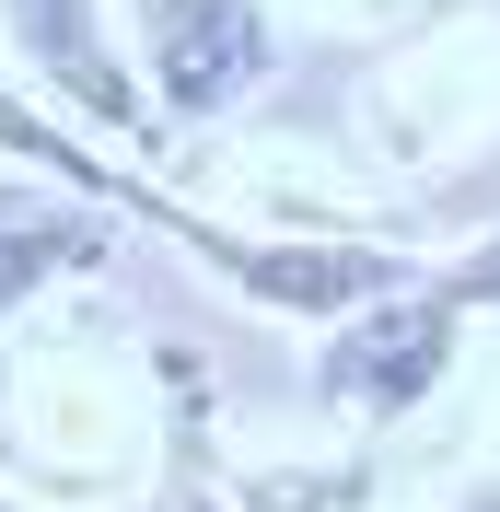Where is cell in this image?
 Returning a JSON list of instances; mask_svg holds the SVG:
<instances>
[{"label":"cell","mask_w":500,"mask_h":512,"mask_svg":"<svg viewBox=\"0 0 500 512\" xmlns=\"http://www.w3.org/2000/svg\"><path fill=\"white\" fill-rule=\"evenodd\" d=\"M454 326H466V303H454L431 268H407L396 291H373L361 315L326 326V350H314V396H326L349 431H396V419L454 373Z\"/></svg>","instance_id":"1"},{"label":"cell","mask_w":500,"mask_h":512,"mask_svg":"<svg viewBox=\"0 0 500 512\" xmlns=\"http://www.w3.org/2000/svg\"><path fill=\"white\" fill-rule=\"evenodd\" d=\"M140 82L175 128H210L268 82V12L256 0H128Z\"/></svg>","instance_id":"2"},{"label":"cell","mask_w":500,"mask_h":512,"mask_svg":"<svg viewBox=\"0 0 500 512\" xmlns=\"http://www.w3.org/2000/svg\"><path fill=\"white\" fill-rule=\"evenodd\" d=\"M0 35H12V59H24L35 94L82 105L105 140H128V152H152V163L175 152V117L152 105V82H128V70H117L94 0H0Z\"/></svg>","instance_id":"3"},{"label":"cell","mask_w":500,"mask_h":512,"mask_svg":"<svg viewBox=\"0 0 500 512\" xmlns=\"http://www.w3.org/2000/svg\"><path fill=\"white\" fill-rule=\"evenodd\" d=\"M94 256H117V210H105V198L0 187V315H12V303H35L47 280H82Z\"/></svg>","instance_id":"4"},{"label":"cell","mask_w":500,"mask_h":512,"mask_svg":"<svg viewBox=\"0 0 500 512\" xmlns=\"http://www.w3.org/2000/svg\"><path fill=\"white\" fill-rule=\"evenodd\" d=\"M361 501H373V454H338L326 478L291 466V478H245L233 489V512H361Z\"/></svg>","instance_id":"5"},{"label":"cell","mask_w":500,"mask_h":512,"mask_svg":"<svg viewBox=\"0 0 500 512\" xmlns=\"http://www.w3.org/2000/svg\"><path fill=\"white\" fill-rule=\"evenodd\" d=\"M431 280L454 291V303H466V315H477V303H500V233H477V245L454 256V268H431Z\"/></svg>","instance_id":"6"},{"label":"cell","mask_w":500,"mask_h":512,"mask_svg":"<svg viewBox=\"0 0 500 512\" xmlns=\"http://www.w3.org/2000/svg\"><path fill=\"white\" fill-rule=\"evenodd\" d=\"M442 512H500V466H489V478H466V489H454Z\"/></svg>","instance_id":"7"},{"label":"cell","mask_w":500,"mask_h":512,"mask_svg":"<svg viewBox=\"0 0 500 512\" xmlns=\"http://www.w3.org/2000/svg\"><path fill=\"white\" fill-rule=\"evenodd\" d=\"M163 512H233V501H221V489H198V478H187V489H163Z\"/></svg>","instance_id":"8"},{"label":"cell","mask_w":500,"mask_h":512,"mask_svg":"<svg viewBox=\"0 0 500 512\" xmlns=\"http://www.w3.org/2000/svg\"><path fill=\"white\" fill-rule=\"evenodd\" d=\"M0 512H24V501H0Z\"/></svg>","instance_id":"9"}]
</instances>
